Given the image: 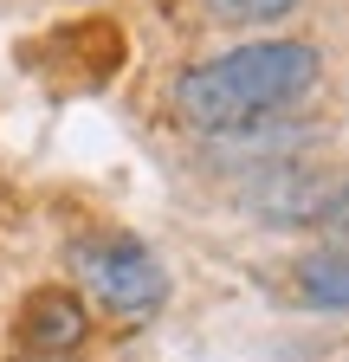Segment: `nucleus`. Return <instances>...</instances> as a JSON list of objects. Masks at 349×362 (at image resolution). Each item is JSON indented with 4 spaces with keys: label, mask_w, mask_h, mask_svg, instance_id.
I'll list each match as a JSON object with an SVG mask.
<instances>
[{
    "label": "nucleus",
    "mask_w": 349,
    "mask_h": 362,
    "mask_svg": "<svg viewBox=\"0 0 349 362\" xmlns=\"http://www.w3.org/2000/svg\"><path fill=\"white\" fill-rule=\"evenodd\" d=\"M317 78H324L317 45L266 39V45H239V52H220V59L182 71L174 110H182V123H194L207 136H227V129H252V123L297 110L317 90Z\"/></svg>",
    "instance_id": "nucleus-1"
},
{
    "label": "nucleus",
    "mask_w": 349,
    "mask_h": 362,
    "mask_svg": "<svg viewBox=\"0 0 349 362\" xmlns=\"http://www.w3.org/2000/svg\"><path fill=\"white\" fill-rule=\"evenodd\" d=\"M71 272L110 317H149L168 298V272L143 240H84L71 252Z\"/></svg>",
    "instance_id": "nucleus-2"
},
{
    "label": "nucleus",
    "mask_w": 349,
    "mask_h": 362,
    "mask_svg": "<svg viewBox=\"0 0 349 362\" xmlns=\"http://www.w3.org/2000/svg\"><path fill=\"white\" fill-rule=\"evenodd\" d=\"M201 7L227 26H266V20H285L297 0H201Z\"/></svg>",
    "instance_id": "nucleus-5"
},
{
    "label": "nucleus",
    "mask_w": 349,
    "mask_h": 362,
    "mask_svg": "<svg viewBox=\"0 0 349 362\" xmlns=\"http://www.w3.org/2000/svg\"><path fill=\"white\" fill-rule=\"evenodd\" d=\"M297 298L324 310H349V252L324 246L311 259H297Z\"/></svg>",
    "instance_id": "nucleus-4"
},
{
    "label": "nucleus",
    "mask_w": 349,
    "mask_h": 362,
    "mask_svg": "<svg viewBox=\"0 0 349 362\" xmlns=\"http://www.w3.org/2000/svg\"><path fill=\"white\" fill-rule=\"evenodd\" d=\"M32 349H71L78 337H84V310H78V298H65V291H39L32 298V310H26V330H20Z\"/></svg>",
    "instance_id": "nucleus-3"
},
{
    "label": "nucleus",
    "mask_w": 349,
    "mask_h": 362,
    "mask_svg": "<svg viewBox=\"0 0 349 362\" xmlns=\"http://www.w3.org/2000/svg\"><path fill=\"white\" fill-rule=\"evenodd\" d=\"M330 220H336V226H343V233H349V188L336 194V207H330Z\"/></svg>",
    "instance_id": "nucleus-6"
}]
</instances>
